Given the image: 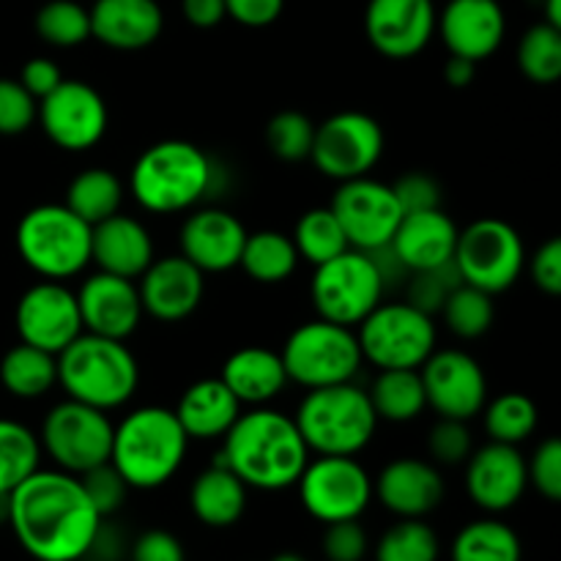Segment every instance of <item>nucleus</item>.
<instances>
[{"label": "nucleus", "instance_id": "obj_1", "mask_svg": "<svg viewBox=\"0 0 561 561\" xmlns=\"http://www.w3.org/2000/svg\"><path fill=\"white\" fill-rule=\"evenodd\" d=\"M102 515L66 471H33L11 491L9 526L22 551L36 561H82Z\"/></svg>", "mask_w": 561, "mask_h": 561}, {"label": "nucleus", "instance_id": "obj_2", "mask_svg": "<svg viewBox=\"0 0 561 561\" xmlns=\"http://www.w3.org/2000/svg\"><path fill=\"white\" fill-rule=\"evenodd\" d=\"M222 442L219 463L228 466L247 488L266 493L294 488L312 455L294 416L272 409L241 414Z\"/></svg>", "mask_w": 561, "mask_h": 561}, {"label": "nucleus", "instance_id": "obj_3", "mask_svg": "<svg viewBox=\"0 0 561 561\" xmlns=\"http://www.w3.org/2000/svg\"><path fill=\"white\" fill-rule=\"evenodd\" d=\"M186 438L175 414L162 405H142L113 425L110 463L135 491H157L184 466Z\"/></svg>", "mask_w": 561, "mask_h": 561}, {"label": "nucleus", "instance_id": "obj_4", "mask_svg": "<svg viewBox=\"0 0 561 561\" xmlns=\"http://www.w3.org/2000/svg\"><path fill=\"white\" fill-rule=\"evenodd\" d=\"M58 387L77 403L115 411L135 398L140 367L124 340L82 332L58 354Z\"/></svg>", "mask_w": 561, "mask_h": 561}, {"label": "nucleus", "instance_id": "obj_5", "mask_svg": "<svg viewBox=\"0 0 561 561\" xmlns=\"http://www.w3.org/2000/svg\"><path fill=\"white\" fill-rule=\"evenodd\" d=\"M214 186V162L190 140H162L137 157L129 192L151 214H179L195 208Z\"/></svg>", "mask_w": 561, "mask_h": 561}, {"label": "nucleus", "instance_id": "obj_6", "mask_svg": "<svg viewBox=\"0 0 561 561\" xmlns=\"http://www.w3.org/2000/svg\"><path fill=\"white\" fill-rule=\"evenodd\" d=\"M307 449L316 455H356L370 447L378 416L365 389L354 381L307 389L294 416Z\"/></svg>", "mask_w": 561, "mask_h": 561}, {"label": "nucleus", "instance_id": "obj_7", "mask_svg": "<svg viewBox=\"0 0 561 561\" xmlns=\"http://www.w3.org/2000/svg\"><path fill=\"white\" fill-rule=\"evenodd\" d=\"M16 252L44 279L77 277L91 263V225L64 203L31 208L16 225Z\"/></svg>", "mask_w": 561, "mask_h": 561}, {"label": "nucleus", "instance_id": "obj_8", "mask_svg": "<svg viewBox=\"0 0 561 561\" xmlns=\"http://www.w3.org/2000/svg\"><path fill=\"white\" fill-rule=\"evenodd\" d=\"M279 359L288 373V381L305 389L348 383L365 365L354 329L323 318L294 329L279 351Z\"/></svg>", "mask_w": 561, "mask_h": 561}, {"label": "nucleus", "instance_id": "obj_9", "mask_svg": "<svg viewBox=\"0 0 561 561\" xmlns=\"http://www.w3.org/2000/svg\"><path fill=\"white\" fill-rule=\"evenodd\" d=\"M356 340L376 370H420L436 351V323L409 301H381L356 327Z\"/></svg>", "mask_w": 561, "mask_h": 561}, {"label": "nucleus", "instance_id": "obj_10", "mask_svg": "<svg viewBox=\"0 0 561 561\" xmlns=\"http://www.w3.org/2000/svg\"><path fill=\"white\" fill-rule=\"evenodd\" d=\"M387 279L376 257L362 250H345L343 255L316 266L310 283V299L318 318L356 329L383 301Z\"/></svg>", "mask_w": 561, "mask_h": 561}, {"label": "nucleus", "instance_id": "obj_11", "mask_svg": "<svg viewBox=\"0 0 561 561\" xmlns=\"http://www.w3.org/2000/svg\"><path fill=\"white\" fill-rule=\"evenodd\" d=\"M453 266L460 283L499 296L513 288L526 268V247L518 230L496 217L477 219L458 230Z\"/></svg>", "mask_w": 561, "mask_h": 561}, {"label": "nucleus", "instance_id": "obj_12", "mask_svg": "<svg viewBox=\"0 0 561 561\" xmlns=\"http://www.w3.org/2000/svg\"><path fill=\"white\" fill-rule=\"evenodd\" d=\"M38 444H42V455H49V460L60 471L80 477L110 460L113 422L107 411L66 398L44 416Z\"/></svg>", "mask_w": 561, "mask_h": 561}, {"label": "nucleus", "instance_id": "obj_13", "mask_svg": "<svg viewBox=\"0 0 561 561\" xmlns=\"http://www.w3.org/2000/svg\"><path fill=\"white\" fill-rule=\"evenodd\" d=\"M301 507L318 524L359 520L373 502V477L351 455H318L299 477Z\"/></svg>", "mask_w": 561, "mask_h": 561}, {"label": "nucleus", "instance_id": "obj_14", "mask_svg": "<svg viewBox=\"0 0 561 561\" xmlns=\"http://www.w3.org/2000/svg\"><path fill=\"white\" fill-rule=\"evenodd\" d=\"M383 146V129L373 115L343 110L316 126L310 159L327 179L351 181L370 175V170L381 162Z\"/></svg>", "mask_w": 561, "mask_h": 561}, {"label": "nucleus", "instance_id": "obj_15", "mask_svg": "<svg viewBox=\"0 0 561 561\" xmlns=\"http://www.w3.org/2000/svg\"><path fill=\"white\" fill-rule=\"evenodd\" d=\"M38 126L47 140L64 151H91L107 135V102L82 80H60L55 91L38 99Z\"/></svg>", "mask_w": 561, "mask_h": 561}, {"label": "nucleus", "instance_id": "obj_16", "mask_svg": "<svg viewBox=\"0 0 561 561\" xmlns=\"http://www.w3.org/2000/svg\"><path fill=\"white\" fill-rule=\"evenodd\" d=\"M329 208L337 217L351 250L362 252H376L387 247L403 219V208L394 197L392 184H383L370 175L340 181Z\"/></svg>", "mask_w": 561, "mask_h": 561}, {"label": "nucleus", "instance_id": "obj_17", "mask_svg": "<svg viewBox=\"0 0 561 561\" xmlns=\"http://www.w3.org/2000/svg\"><path fill=\"white\" fill-rule=\"evenodd\" d=\"M427 409L444 420H474L488 403V378L480 362L460 348L433 351L420 367Z\"/></svg>", "mask_w": 561, "mask_h": 561}, {"label": "nucleus", "instance_id": "obj_18", "mask_svg": "<svg viewBox=\"0 0 561 561\" xmlns=\"http://www.w3.org/2000/svg\"><path fill=\"white\" fill-rule=\"evenodd\" d=\"M20 343L36 345L58 356L77 334H82L80 307L75 290L58 279H42L31 285L16 301L14 312Z\"/></svg>", "mask_w": 561, "mask_h": 561}, {"label": "nucleus", "instance_id": "obj_19", "mask_svg": "<svg viewBox=\"0 0 561 561\" xmlns=\"http://www.w3.org/2000/svg\"><path fill=\"white\" fill-rule=\"evenodd\" d=\"M466 493L488 515H502L524 499L529 488L526 458L513 444L488 442L466 460Z\"/></svg>", "mask_w": 561, "mask_h": 561}, {"label": "nucleus", "instance_id": "obj_20", "mask_svg": "<svg viewBox=\"0 0 561 561\" xmlns=\"http://www.w3.org/2000/svg\"><path fill=\"white\" fill-rule=\"evenodd\" d=\"M436 14L433 0H370L365 33L383 58H414L436 33Z\"/></svg>", "mask_w": 561, "mask_h": 561}, {"label": "nucleus", "instance_id": "obj_21", "mask_svg": "<svg viewBox=\"0 0 561 561\" xmlns=\"http://www.w3.org/2000/svg\"><path fill=\"white\" fill-rule=\"evenodd\" d=\"M82 332L99 334L110 340H129L142 321V301L135 279L115 277V274L96 272L82 279L77 290Z\"/></svg>", "mask_w": 561, "mask_h": 561}, {"label": "nucleus", "instance_id": "obj_22", "mask_svg": "<svg viewBox=\"0 0 561 561\" xmlns=\"http://www.w3.org/2000/svg\"><path fill=\"white\" fill-rule=\"evenodd\" d=\"M142 312L153 321L179 323L201 307L206 294V274L192 266L184 255L153 257L151 266L137 279Z\"/></svg>", "mask_w": 561, "mask_h": 561}, {"label": "nucleus", "instance_id": "obj_23", "mask_svg": "<svg viewBox=\"0 0 561 561\" xmlns=\"http://www.w3.org/2000/svg\"><path fill=\"white\" fill-rule=\"evenodd\" d=\"M436 33L449 55L480 64L502 47L507 16L499 0H449L436 14Z\"/></svg>", "mask_w": 561, "mask_h": 561}, {"label": "nucleus", "instance_id": "obj_24", "mask_svg": "<svg viewBox=\"0 0 561 561\" xmlns=\"http://www.w3.org/2000/svg\"><path fill=\"white\" fill-rule=\"evenodd\" d=\"M247 228L222 208H201L181 225V255L203 274H222L239 266Z\"/></svg>", "mask_w": 561, "mask_h": 561}, {"label": "nucleus", "instance_id": "obj_25", "mask_svg": "<svg viewBox=\"0 0 561 561\" xmlns=\"http://www.w3.org/2000/svg\"><path fill=\"white\" fill-rule=\"evenodd\" d=\"M444 477L431 460L398 458L373 480V499L394 518H427L444 502Z\"/></svg>", "mask_w": 561, "mask_h": 561}, {"label": "nucleus", "instance_id": "obj_26", "mask_svg": "<svg viewBox=\"0 0 561 561\" xmlns=\"http://www.w3.org/2000/svg\"><path fill=\"white\" fill-rule=\"evenodd\" d=\"M455 244H458V225L442 208L403 214L389 252L400 263L403 272H431L453 263Z\"/></svg>", "mask_w": 561, "mask_h": 561}, {"label": "nucleus", "instance_id": "obj_27", "mask_svg": "<svg viewBox=\"0 0 561 561\" xmlns=\"http://www.w3.org/2000/svg\"><path fill=\"white\" fill-rule=\"evenodd\" d=\"M153 239L140 219L129 214H113L91 228V263L99 272L124 279H140L153 263Z\"/></svg>", "mask_w": 561, "mask_h": 561}, {"label": "nucleus", "instance_id": "obj_28", "mask_svg": "<svg viewBox=\"0 0 561 561\" xmlns=\"http://www.w3.org/2000/svg\"><path fill=\"white\" fill-rule=\"evenodd\" d=\"M91 14V38L104 47L135 53L162 36L164 14L157 0H96Z\"/></svg>", "mask_w": 561, "mask_h": 561}, {"label": "nucleus", "instance_id": "obj_29", "mask_svg": "<svg viewBox=\"0 0 561 561\" xmlns=\"http://www.w3.org/2000/svg\"><path fill=\"white\" fill-rule=\"evenodd\" d=\"M173 414L190 442H217L241 416V403L222 378H203L184 389Z\"/></svg>", "mask_w": 561, "mask_h": 561}, {"label": "nucleus", "instance_id": "obj_30", "mask_svg": "<svg viewBox=\"0 0 561 561\" xmlns=\"http://www.w3.org/2000/svg\"><path fill=\"white\" fill-rule=\"evenodd\" d=\"M222 383L236 394L241 405H263L283 394L288 373L277 351L263 345H247L233 351L222 365Z\"/></svg>", "mask_w": 561, "mask_h": 561}, {"label": "nucleus", "instance_id": "obj_31", "mask_svg": "<svg viewBox=\"0 0 561 561\" xmlns=\"http://www.w3.org/2000/svg\"><path fill=\"white\" fill-rule=\"evenodd\" d=\"M250 488L233 474L225 463L214 460L208 469L195 477L190 488L192 515L208 529H228L241 520L247 510Z\"/></svg>", "mask_w": 561, "mask_h": 561}, {"label": "nucleus", "instance_id": "obj_32", "mask_svg": "<svg viewBox=\"0 0 561 561\" xmlns=\"http://www.w3.org/2000/svg\"><path fill=\"white\" fill-rule=\"evenodd\" d=\"M0 383L20 400L44 398L58 387V356L36 345H14L0 359Z\"/></svg>", "mask_w": 561, "mask_h": 561}, {"label": "nucleus", "instance_id": "obj_33", "mask_svg": "<svg viewBox=\"0 0 561 561\" xmlns=\"http://www.w3.org/2000/svg\"><path fill=\"white\" fill-rule=\"evenodd\" d=\"M239 266L255 283L279 285L294 277L296 266H299V252L288 233L257 230V233H247Z\"/></svg>", "mask_w": 561, "mask_h": 561}, {"label": "nucleus", "instance_id": "obj_34", "mask_svg": "<svg viewBox=\"0 0 561 561\" xmlns=\"http://www.w3.org/2000/svg\"><path fill=\"white\" fill-rule=\"evenodd\" d=\"M453 561H524V542L504 520H471L455 535Z\"/></svg>", "mask_w": 561, "mask_h": 561}, {"label": "nucleus", "instance_id": "obj_35", "mask_svg": "<svg viewBox=\"0 0 561 561\" xmlns=\"http://www.w3.org/2000/svg\"><path fill=\"white\" fill-rule=\"evenodd\" d=\"M66 208L85 219L88 225H99L107 217L121 211L124 206V184L118 175L107 168H88L75 175L66 190Z\"/></svg>", "mask_w": 561, "mask_h": 561}, {"label": "nucleus", "instance_id": "obj_36", "mask_svg": "<svg viewBox=\"0 0 561 561\" xmlns=\"http://www.w3.org/2000/svg\"><path fill=\"white\" fill-rule=\"evenodd\" d=\"M367 398L378 420L387 422H411L427 409L420 370H378Z\"/></svg>", "mask_w": 561, "mask_h": 561}, {"label": "nucleus", "instance_id": "obj_37", "mask_svg": "<svg viewBox=\"0 0 561 561\" xmlns=\"http://www.w3.org/2000/svg\"><path fill=\"white\" fill-rule=\"evenodd\" d=\"M290 239H294L301 261L312 263V266H321V263L351 250L348 239H345L343 228H340L337 217H334L329 206L310 208V211L301 214Z\"/></svg>", "mask_w": 561, "mask_h": 561}, {"label": "nucleus", "instance_id": "obj_38", "mask_svg": "<svg viewBox=\"0 0 561 561\" xmlns=\"http://www.w3.org/2000/svg\"><path fill=\"white\" fill-rule=\"evenodd\" d=\"M442 542L425 518H398L378 537L373 561H438Z\"/></svg>", "mask_w": 561, "mask_h": 561}, {"label": "nucleus", "instance_id": "obj_39", "mask_svg": "<svg viewBox=\"0 0 561 561\" xmlns=\"http://www.w3.org/2000/svg\"><path fill=\"white\" fill-rule=\"evenodd\" d=\"M42 463V444L27 425L0 420V493H11Z\"/></svg>", "mask_w": 561, "mask_h": 561}, {"label": "nucleus", "instance_id": "obj_40", "mask_svg": "<svg viewBox=\"0 0 561 561\" xmlns=\"http://www.w3.org/2000/svg\"><path fill=\"white\" fill-rule=\"evenodd\" d=\"M480 414L482 422H485L488 438L499 444H513V447L524 444L537 431V422H540L535 400L520 392L499 394L496 400L485 403Z\"/></svg>", "mask_w": 561, "mask_h": 561}, {"label": "nucleus", "instance_id": "obj_41", "mask_svg": "<svg viewBox=\"0 0 561 561\" xmlns=\"http://www.w3.org/2000/svg\"><path fill=\"white\" fill-rule=\"evenodd\" d=\"M438 312L444 316L449 332L458 334L460 340H477L493 327L496 305H493V296L485 294V290L458 283L449 290Z\"/></svg>", "mask_w": 561, "mask_h": 561}, {"label": "nucleus", "instance_id": "obj_42", "mask_svg": "<svg viewBox=\"0 0 561 561\" xmlns=\"http://www.w3.org/2000/svg\"><path fill=\"white\" fill-rule=\"evenodd\" d=\"M518 66L535 85H553L561 77V27L546 20L531 25L518 44Z\"/></svg>", "mask_w": 561, "mask_h": 561}, {"label": "nucleus", "instance_id": "obj_43", "mask_svg": "<svg viewBox=\"0 0 561 561\" xmlns=\"http://www.w3.org/2000/svg\"><path fill=\"white\" fill-rule=\"evenodd\" d=\"M36 33L58 49L80 47L91 38V14L77 0H49L38 9Z\"/></svg>", "mask_w": 561, "mask_h": 561}, {"label": "nucleus", "instance_id": "obj_44", "mask_svg": "<svg viewBox=\"0 0 561 561\" xmlns=\"http://www.w3.org/2000/svg\"><path fill=\"white\" fill-rule=\"evenodd\" d=\"M316 124L299 110H283L266 126V146L283 162H305L310 159Z\"/></svg>", "mask_w": 561, "mask_h": 561}, {"label": "nucleus", "instance_id": "obj_45", "mask_svg": "<svg viewBox=\"0 0 561 561\" xmlns=\"http://www.w3.org/2000/svg\"><path fill=\"white\" fill-rule=\"evenodd\" d=\"M80 485L102 518H113V515L124 507L126 496H129L131 491L110 460L107 463L96 466V469L85 471V474H80Z\"/></svg>", "mask_w": 561, "mask_h": 561}, {"label": "nucleus", "instance_id": "obj_46", "mask_svg": "<svg viewBox=\"0 0 561 561\" xmlns=\"http://www.w3.org/2000/svg\"><path fill=\"white\" fill-rule=\"evenodd\" d=\"M427 453H431V458L436 460V463H444V466L466 463L469 455L474 453V438H471L469 422L444 420V416H438L431 436H427Z\"/></svg>", "mask_w": 561, "mask_h": 561}, {"label": "nucleus", "instance_id": "obj_47", "mask_svg": "<svg viewBox=\"0 0 561 561\" xmlns=\"http://www.w3.org/2000/svg\"><path fill=\"white\" fill-rule=\"evenodd\" d=\"M38 102L20 80L0 77V135H25L36 124Z\"/></svg>", "mask_w": 561, "mask_h": 561}, {"label": "nucleus", "instance_id": "obj_48", "mask_svg": "<svg viewBox=\"0 0 561 561\" xmlns=\"http://www.w3.org/2000/svg\"><path fill=\"white\" fill-rule=\"evenodd\" d=\"M526 474L529 485L548 502L561 499V442L559 438H546L535 449L531 460H526Z\"/></svg>", "mask_w": 561, "mask_h": 561}, {"label": "nucleus", "instance_id": "obj_49", "mask_svg": "<svg viewBox=\"0 0 561 561\" xmlns=\"http://www.w3.org/2000/svg\"><path fill=\"white\" fill-rule=\"evenodd\" d=\"M321 546L327 561H365L370 553V537L359 520H337L327 524Z\"/></svg>", "mask_w": 561, "mask_h": 561}, {"label": "nucleus", "instance_id": "obj_50", "mask_svg": "<svg viewBox=\"0 0 561 561\" xmlns=\"http://www.w3.org/2000/svg\"><path fill=\"white\" fill-rule=\"evenodd\" d=\"M458 283L460 279L453 263L442 268H431V272H416L409 285V305L420 307L422 312L433 316V312L442 310L444 299H447V294Z\"/></svg>", "mask_w": 561, "mask_h": 561}, {"label": "nucleus", "instance_id": "obj_51", "mask_svg": "<svg viewBox=\"0 0 561 561\" xmlns=\"http://www.w3.org/2000/svg\"><path fill=\"white\" fill-rule=\"evenodd\" d=\"M403 214L425 211V208H442V186L427 173H409L392 184Z\"/></svg>", "mask_w": 561, "mask_h": 561}, {"label": "nucleus", "instance_id": "obj_52", "mask_svg": "<svg viewBox=\"0 0 561 561\" xmlns=\"http://www.w3.org/2000/svg\"><path fill=\"white\" fill-rule=\"evenodd\" d=\"M131 561H186L184 546L179 537L168 529H148L131 542Z\"/></svg>", "mask_w": 561, "mask_h": 561}, {"label": "nucleus", "instance_id": "obj_53", "mask_svg": "<svg viewBox=\"0 0 561 561\" xmlns=\"http://www.w3.org/2000/svg\"><path fill=\"white\" fill-rule=\"evenodd\" d=\"M531 274V283L548 296H559L561 294V241L553 236L548 239L535 255L526 261Z\"/></svg>", "mask_w": 561, "mask_h": 561}, {"label": "nucleus", "instance_id": "obj_54", "mask_svg": "<svg viewBox=\"0 0 561 561\" xmlns=\"http://www.w3.org/2000/svg\"><path fill=\"white\" fill-rule=\"evenodd\" d=\"M285 0H225V11L244 27H266L279 20Z\"/></svg>", "mask_w": 561, "mask_h": 561}, {"label": "nucleus", "instance_id": "obj_55", "mask_svg": "<svg viewBox=\"0 0 561 561\" xmlns=\"http://www.w3.org/2000/svg\"><path fill=\"white\" fill-rule=\"evenodd\" d=\"M60 80H64V71H60V66L49 58H31L22 66L20 82L36 102L47 96L49 91H55Z\"/></svg>", "mask_w": 561, "mask_h": 561}, {"label": "nucleus", "instance_id": "obj_56", "mask_svg": "<svg viewBox=\"0 0 561 561\" xmlns=\"http://www.w3.org/2000/svg\"><path fill=\"white\" fill-rule=\"evenodd\" d=\"M124 551H126V542L121 540L118 529L110 526L107 518H104L82 561H121L124 559Z\"/></svg>", "mask_w": 561, "mask_h": 561}, {"label": "nucleus", "instance_id": "obj_57", "mask_svg": "<svg viewBox=\"0 0 561 561\" xmlns=\"http://www.w3.org/2000/svg\"><path fill=\"white\" fill-rule=\"evenodd\" d=\"M181 14L195 27H217L228 16L225 0H181Z\"/></svg>", "mask_w": 561, "mask_h": 561}, {"label": "nucleus", "instance_id": "obj_58", "mask_svg": "<svg viewBox=\"0 0 561 561\" xmlns=\"http://www.w3.org/2000/svg\"><path fill=\"white\" fill-rule=\"evenodd\" d=\"M477 64L474 60L458 58V55H449V60L444 64V82L453 88H466L474 82Z\"/></svg>", "mask_w": 561, "mask_h": 561}, {"label": "nucleus", "instance_id": "obj_59", "mask_svg": "<svg viewBox=\"0 0 561 561\" xmlns=\"http://www.w3.org/2000/svg\"><path fill=\"white\" fill-rule=\"evenodd\" d=\"M546 22L553 27H561V0H546Z\"/></svg>", "mask_w": 561, "mask_h": 561}, {"label": "nucleus", "instance_id": "obj_60", "mask_svg": "<svg viewBox=\"0 0 561 561\" xmlns=\"http://www.w3.org/2000/svg\"><path fill=\"white\" fill-rule=\"evenodd\" d=\"M9 507H11V493H0V524H9Z\"/></svg>", "mask_w": 561, "mask_h": 561}, {"label": "nucleus", "instance_id": "obj_61", "mask_svg": "<svg viewBox=\"0 0 561 561\" xmlns=\"http://www.w3.org/2000/svg\"><path fill=\"white\" fill-rule=\"evenodd\" d=\"M272 561H307V559H305V557H299V553L285 551V553H277V557H274Z\"/></svg>", "mask_w": 561, "mask_h": 561}]
</instances>
